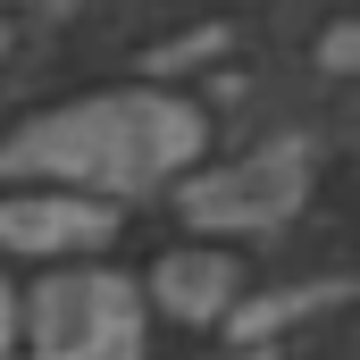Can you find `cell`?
Returning <instances> with one entry per match:
<instances>
[{"label":"cell","mask_w":360,"mask_h":360,"mask_svg":"<svg viewBox=\"0 0 360 360\" xmlns=\"http://www.w3.org/2000/svg\"><path fill=\"white\" fill-rule=\"evenodd\" d=\"M193 151H201V117L184 101H168V92H101V101L51 109L25 134H8L0 168L59 176L76 193H143L168 168H184Z\"/></svg>","instance_id":"cell-1"},{"label":"cell","mask_w":360,"mask_h":360,"mask_svg":"<svg viewBox=\"0 0 360 360\" xmlns=\"http://www.w3.org/2000/svg\"><path fill=\"white\" fill-rule=\"evenodd\" d=\"M25 327H34V360H134L143 352V302L109 269L51 276L34 293Z\"/></svg>","instance_id":"cell-2"},{"label":"cell","mask_w":360,"mask_h":360,"mask_svg":"<svg viewBox=\"0 0 360 360\" xmlns=\"http://www.w3.org/2000/svg\"><path fill=\"white\" fill-rule=\"evenodd\" d=\"M302 184H310L302 151L276 143V151L235 160L226 176H201L193 193H184V218H193V226H276V218L302 201Z\"/></svg>","instance_id":"cell-3"},{"label":"cell","mask_w":360,"mask_h":360,"mask_svg":"<svg viewBox=\"0 0 360 360\" xmlns=\"http://www.w3.org/2000/svg\"><path fill=\"white\" fill-rule=\"evenodd\" d=\"M109 235V210L92 193H25L0 201V243L8 252H92Z\"/></svg>","instance_id":"cell-4"},{"label":"cell","mask_w":360,"mask_h":360,"mask_svg":"<svg viewBox=\"0 0 360 360\" xmlns=\"http://www.w3.org/2000/svg\"><path fill=\"white\" fill-rule=\"evenodd\" d=\"M235 260L226 252H168L160 276H151V293H160V310H176V319H218V310H235Z\"/></svg>","instance_id":"cell-5"},{"label":"cell","mask_w":360,"mask_h":360,"mask_svg":"<svg viewBox=\"0 0 360 360\" xmlns=\"http://www.w3.org/2000/svg\"><path fill=\"white\" fill-rule=\"evenodd\" d=\"M327 59H335V68H360V34H335V42H327Z\"/></svg>","instance_id":"cell-6"},{"label":"cell","mask_w":360,"mask_h":360,"mask_svg":"<svg viewBox=\"0 0 360 360\" xmlns=\"http://www.w3.org/2000/svg\"><path fill=\"white\" fill-rule=\"evenodd\" d=\"M8 335H17V302H8V285H0V352H8Z\"/></svg>","instance_id":"cell-7"}]
</instances>
